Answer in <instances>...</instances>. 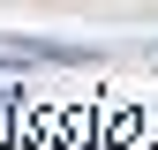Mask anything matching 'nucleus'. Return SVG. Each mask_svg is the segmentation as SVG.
I'll return each instance as SVG.
<instances>
[]
</instances>
